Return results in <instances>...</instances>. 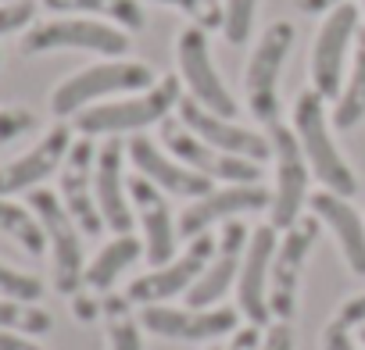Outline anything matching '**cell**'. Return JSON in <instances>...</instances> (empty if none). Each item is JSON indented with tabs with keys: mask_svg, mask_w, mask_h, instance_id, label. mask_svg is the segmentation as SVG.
Instances as JSON below:
<instances>
[{
	"mask_svg": "<svg viewBox=\"0 0 365 350\" xmlns=\"http://www.w3.org/2000/svg\"><path fill=\"white\" fill-rule=\"evenodd\" d=\"M294 26L290 22H272L251 58H247V72H244V93H247V111L269 129L279 122V75L287 65V54L294 47Z\"/></svg>",
	"mask_w": 365,
	"mask_h": 350,
	"instance_id": "obj_4",
	"label": "cell"
},
{
	"mask_svg": "<svg viewBox=\"0 0 365 350\" xmlns=\"http://www.w3.org/2000/svg\"><path fill=\"white\" fill-rule=\"evenodd\" d=\"M308 204H312V215H315L322 226L333 229L347 268H351L354 275H365V222H361V215L347 204V197L329 193V190L312 193Z\"/></svg>",
	"mask_w": 365,
	"mask_h": 350,
	"instance_id": "obj_23",
	"label": "cell"
},
{
	"mask_svg": "<svg viewBox=\"0 0 365 350\" xmlns=\"http://www.w3.org/2000/svg\"><path fill=\"white\" fill-rule=\"evenodd\" d=\"M215 250H219L215 236H208V233L194 236L187 254H179L168 265H161V268H154V272H147V275L129 282V290H125L129 304H143L147 307V304H165V300H172L179 293H190V286L205 275V268L215 258Z\"/></svg>",
	"mask_w": 365,
	"mask_h": 350,
	"instance_id": "obj_10",
	"label": "cell"
},
{
	"mask_svg": "<svg viewBox=\"0 0 365 350\" xmlns=\"http://www.w3.org/2000/svg\"><path fill=\"white\" fill-rule=\"evenodd\" d=\"M336 322H344L347 329L351 325H365V293H358V297H351L344 307H340V314H336Z\"/></svg>",
	"mask_w": 365,
	"mask_h": 350,
	"instance_id": "obj_37",
	"label": "cell"
},
{
	"mask_svg": "<svg viewBox=\"0 0 365 350\" xmlns=\"http://www.w3.org/2000/svg\"><path fill=\"white\" fill-rule=\"evenodd\" d=\"M93 164H97V150H93L90 136L72 143V150H68V157L61 164V204L76 218L83 236H101L104 233V218H101L97 193H93Z\"/></svg>",
	"mask_w": 365,
	"mask_h": 350,
	"instance_id": "obj_14",
	"label": "cell"
},
{
	"mask_svg": "<svg viewBox=\"0 0 365 350\" xmlns=\"http://www.w3.org/2000/svg\"><path fill=\"white\" fill-rule=\"evenodd\" d=\"M0 297L36 304V300L43 297V282H40L36 275H26V272H19V268L0 265Z\"/></svg>",
	"mask_w": 365,
	"mask_h": 350,
	"instance_id": "obj_32",
	"label": "cell"
},
{
	"mask_svg": "<svg viewBox=\"0 0 365 350\" xmlns=\"http://www.w3.org/2000/svg\"><path fill=\"white\" fill-rule=\"evenodd\" d=\"M150 4H165V8L182 11L194 26H201L205 33L222 29V22H226V8L219 4V0H150Z\"/></svg>",
	"mask_w": 365,
	"mask_h": 350,
	"instance_id": "obj_31",
	"label": "cell"
},
{
	"mask_svg": "<svg viewBox=\"0 0 365 350\" xmlns=\"http://www.w3.org/2000/svg\"><path fill=\"white\" fill-rule=\"evenodd\" d=\"M47 51H90L122 58L129 51V36L118 26L93 22L86 15H61L51 22H36L22 36V54H47Z\"/></svg>",
	"mask_w": 365,
	"mask_h": 350,
	"instance_id": "obj_5",
	"label": "cell"
},
{
	"mask_svg": "<svg viewBox=\"0 0 365 350\" xmlns=\"http://www.w3.org/2000/svg\"><path fill=\"white\" fill-rule=\"evenodd\" d=\"M161 139L168 147V154L175 161H182L187 168L208 175L212 183H262V164L258 161H247V157H233L212 143H205L201 136H194L182 122H161Z\"/></svg>",
	"mask_w": 365,
	"mask_h": 350,
	"instance_id": "obj_9",
	"label": "cell"
},
{
	"mask_svg": "<svg viewBox=\"0 0 365 350\" xmlns=\"http://www.w3.org/2000/svg\"><path fill=\"white\" fill-rule=\"evenodd\" d=\"M175 58H179V75H182V83H187V90H190V97L201 104V107H208V111H215V115H222V118H237V100H233V93L226 90V83L219 79V72H215V65H212V51H208V33L201 29V26H187L179 33V40H175Z\"/></svg>",
	"mask_w": 365,
	"mask_h": 350,
	"instance_id": "obj_11",
	"label": "cell"
},
{
	"mask_svg": "<svg viewBox=\"0 0 365 350\" xmlns=\"http://www.w3.org/2000/svg\"><path fill=\"white\" fill-rule=\"evenodd\" d=\"M179 122L187 125L194 136H201L205 143H212V147H219V150H226L233 157H247V161H258V164L272 157L269 136H262L255 129H244V125H237V122L201 107L194 97L179 100Z\"/></svg>",
	"mask_w": 365,
	"mask_h": 350,
	"instance_id": "obj_13",
	"label": "cell"
},
{
	"mask_svg": "<svg viewBox=\"0 0 365 350\" xmlns=\"http://www.w3.org/2000/svg\"><path fill=\"white\" fill-rule=\"evenodd\" d=\"M158 79L150 72V65L143 61H101V65H90L76 75H68L54 97H51V111L58 118H68V115H79L86 111L93 100L101 97H111V93H143L150 90Z\"/></svg>",
	"mask_w": 365,
	"mask_h": 350,
	"instance_id": "obj_3",
	"label": "cell"
},
{
	"mask_svg": "<svg viewBox=\"0 0 365 350\" xmlns=\"http://www.w3.org/2000/svg\"><path fill=\"white\" fill-rule=\"evenodd\" d=\"M143 254V247H140V240L136 236H115L90 265H86V275H83V286L86 290H93V293H108L111 290V282L136 261Z\"/></svg>",
	"mask_w": 365,
	"mask_h": 350,
	"instance_id": "obj_25",
	"label": "cell"
},
{
	"mask_svg": "<svg viewBox=\"0 0 365 350\" xmlns=\"http://www.w3.org/2000/svg\"><path fill=\"white\" fill-rule=\"evenodd\" d=\"M104 314H108V346L111 350H143L140 343V325L129 314V297H104Z\"/></svg>",
	"mask_w": 365,
	"mask_h": 350,
	"instance_id": "obj_28",
	"label": "cell"
},
{
	"mask_svg": "<svg viewBox=\"0 0 365 350\" xmlns=\"http://www.w3.org/2000/svg\"><path fill=\"white\" fill-rule=\"evenodd\" d=\"M182 100V83L175 75L158 79L150 90L125 97V100H111V104H90L86 111L76 115V129L83 136H118V132H140L147 125H158L168 118L172 107H179Z\"/></svg>",
	"mask_w": 365,
	"mask_h": 350,
	"instance_id": "obj_2",
	"label": "cell"
},
{
	"mask_svg": "<svg viewBox=\"0 0 365 350\" xmlns=\"http://www.w3.org/2000/svg\"><path fill=\"white\" fill-rule=\"evenodd\" d=\"M33 125H36L33 111H26V107H0V147L26 136Z\"/></svg>",
	"mask_w": 365,
	"mask_h": 350,
	"instance_id": "obj_33",
	"label": "cell"
},
{
	"mask_svg": "<svg viewBox=\"0 0 365 350\" xmlns=\"http://www.w3.org/2000/svg\"><path fill=\"white\" fill-rule=\"evenodd\" d=\"M140 325L154 336H168V339H187V343H197V339H215V336H226L237 329V311L233 307H165V304H147L140 311Z\"/></svg>",
	"mask_w": 365,
	"mask_h": 350,
	"instance_id": "obj_18",
	"label": "cell"
},
{
	"mask_svg": "<svg viewBox=\"0 0 365 350\" xmlns=\"http://www.w3.org/2000/svg\"><path fill=\"white\" fill-rule=\"evenodd\" d=\"M230 350H262V336H258V325H247L240 332H233V346Z\"/></svg>",
	"mask_w": 365,
	"mask_h": 350,
	"instance_id": "obj_39",
	"label": "cell"
},
{
	"mask_svg": "<svg viewBox=\"0 0 365 350\" xmlns=\"http://www.w3.org/2000/svg\"><path fill=\"white\" fill-rule=\"evenodd\" d=\"M272 204V193L262 183H237L226 190H212L205 197H197L187 211L179 215V236L194 240L201 233H208V226L215 222H233L244 211H262Z\"/></svg>",
	"mask_w": 365,
	"mask_h": 350,
	"instance_id": "obj_15",
	"label": "cell"
},
{
	"mask_svg": "<svg viewBox=\"0 0 365 350\" xmlns=\"http://www.w3.org/2000/svg\"><path fill=\"white\" fill-rule=\"evenodd\" d=\"M365 118V29H358L354 40V65H351V79L336 97L333 107V125L336 129H354Z\"/></svg>",
	"mask_w": 365,
	"mask_h": 350,
	"instance_id": "obj_26",
	"label": "cell"
},
{
	"mask_svg": "<svg viewBox=\"0 0 365 350\" xmlns=\"http://www.w3.org/2000/svg\"><path fill=\"white\" fill-rule=\"evenodd\" d=\"M247 240H251V233H247L244 222H226V229H222V236H219L215 258L208 261L205 275H201V279L190 286V293H187V304H190V307L205 311V307H212L215 300L226 297V290L240 279V265H244Z\"/></svg>",
	"mask_w": 365,
	"mask_h": 350,
	"instance_id": "obj_21",
	"label": "cell"
},
{
	"mask_svg": "<svg viewBox=\"0 0 365 350\" xmlns=\"http://www.w3.org/2000/svg\"><path fill=\"white\" fill-rule=\"evenodd\" d=\"M322 350H354V343H351V329L344 325V322H329L326 325V332H322Z\"/></svg>",
	"mask_w": 365,
	"mask_h": 350,
	"instance_id": "obj_35",
	"label": "cell"
},
{
	"mask_svg": "<svg viewBox=\"0 0 365 350\" xmlns=\"http://www.w3.org/2000/svg\"><path fill=\"white\" fill-rule=\"evenodd\" d=\"M0 350H40L26 332H11V329H0Z\"/></svg>",
	"mask_w": 365,
	"mask_h": 350,
	"instance_id": "obj_38",
	"label": "cell"
},
{
	"mask_svg": "<svg viewBox=\"0 0 365 350\" xmlns=\"http://www.w3.org/2000/svg\"><path fill=\"white\" fill-rule=\"evenodd\" d=\"M279 229L272 226H258L247 240L244 250V265H240V279H237V300L240 311L251 318V325H269L272 311H269V272H272V258L279 247Z\"/></svg>",
	"mask_w": 365,
	"mask_h": 350,
	"instance_id": "obj_16",
	"label": "cell"
},
{
	"mask_svg": "<svg viewBox=\"0 0 365 350\" xmlns=\"http://www.w3.org/2000/svg\"><path fill=\"white\" fill-rule=\"evenodd\" d=\"M33 15H36L33 0H11V4H0V36L19 33L22 26L33 22Z\"/></svg>",
	"mask_w": 365,
	"mask_h": 350,
	"instance_id": "obj_34",
	"label": "cell"
},
{
	"mask_svg": "<svg viewBox=\"0 0 365 350\" xmlns=\"http://www.w3.org/2000/svg\"><path fill=\"white\" fill-rule=\"evenodd\" d=\"M54 318L26 300H11V297H0V329H11V332H26V336H43L51 332Z\"/></svg>",
	"mask_w": 365,
	"mask_h": 350,
	"instance_id": "obj_29",
	"label": "cell"
},
{
	"mask_svg": "<svg viewBox=\"0 0 365 350\" xmlns=\"http://www.w3.org/2000/svg\"><path fill=\"white\" fill-rule=\"evenodd\" d=\"M43 8L54 15H97L125 33H140L147 22L140 0H43Z\"/></svg>",
	"mask_w": 365,
	"mask_h": 350,
	"instance_id": "obj_24",
	"label": "cell"
},
{
	"mask_svg": "<svg viewBox=\"0 0 365 350\" xmlns=\"http://www.w3.org/2000/svg\"><path fill=\"white\" fill-rule=\"evenodd\" d=\"M358 18L361 11L351 4H340L326 15L319 36H315V47H312V90L322 93L326 100H336L340 97V72H344V61L358 40Z\"/></svg>",
	"mask_w": 365,
	"mask_h": 350,
	"instance_id": "obj_12",
	"label": "cell"
},
{
	"mask_svg": "<svg viewBox=\"0 0 365 350\" xmlns=\"http://www.w3.org/2000/svg\"><path fill=\"white\" fill-rule=\"evenodd\" d=\"M0 233L11 236V240H19L22 250L33 254V258H40V254L47 250V233H43L40 218H36L33 211H26V208L4 201V197H0Z\"/></svg>",
	"mask_w": 365,
	"mask_h": 350,
	"instance_id": "obj_27",
	"label": "cell"
},
{
	"mask_svg": "<svg viewBox=\"0 0 365 350\" xmlns=\"http://www.w3.org/2000/svg\"><path fill=\"white\" fill-rule=\"evenodd\" d=\"M340 4H347V0H297V8H301L304 15H329V11L340 8Z\"/></svg>",
	"mask_w": 365,
	"mask_h": 350,
	"instance_id": "obj_40",
	"label": "cell"
},
{
	"mask_svg": "<svg viewBox=\"0 0 365 350\" xmlns=\"http://www.w3.org/2000/svg\"><path fill=\"white\" fill-rule=\"evenodd\" d=\"M262 350H294V332H290V325H287V322H276V325L269 329Z\"/></svg>",
	"mask_w": 365,
	"mask_h": 350,
	"instance_id": "obj_36",
	"label": "cell"
},
{
	"mask_svg": "<svg viewBox=\"0 0 365 350\" xmlns=\"http://www.w3.org/2000/svg\"><path fill=\"white\" fill-rule=\"evenodd\" d=\"M361 339H365V325H361Z\"/></svg>",
	"mask_w": 365,
	"mask_h": 350,
	"instance_id": "obj_42",
	"label": "cell"
},
{
	"mask_svg": "<svg viewBox=\"0 0 365 350\" xmlns=\"http://www.w3.org/2000/svg\"><path fill=\"white\" fill-rule=\"evenodd\" d=\"M361 11H365V0H361Z\"/></svg>",
	"mask_w": 365,
	"mask_h": 350,
	"instance_id": "obj_44",
	"label": "cell"
},
{
	"mask_svg": "<svg viewBox=\"0 0 365 350\" xmlns=\"http://www.w3.org/2000/svg\"><path fill=\"white\" fill-rule=\"evenodd\" d=\"M322 222L315 215H301L279 240L276 258H272V272H269V311L279 322H290L297 311V290H301V272L304 261L319 240Z\"/></svg>",
	"mask_w": 365,
	"mask_h": 350,
	"instance_id": "obj_8",
	"label": "cell"
},
{
	"mask_svg": "<svg viewBox=\"0 0 365 350\" xmlns=\"http://www.w3.org/2000/svg\"><path fill=\"white\" fill-rule=\"evenodd\" d=\"M122 157L125 147L111 136L101 150H97V164H93V193H97V208L104 226L115 236H129L133 229V208H129V186L122 179Z\"/></svg>",
	"mask_w": 365,
	"mask_h": 350,
	"instance_id": "obj_22",
	"label": "cell"
},
{
	"mask_svg": "<svg viewBox=\"0 0 365 350\" xmlns=\"http://www.w3.org/2000/svg\"><path fill=\"white\" fill-rule=\"evenodd\" d=\"M269 143L276 157V190L269 204V218H272L269 226L287 233L308 204V157L297 143V132L279 122L269 125Z\"/></svg>",
	"mask_w": 365,
	"mask_h": 350,
	"instance_id": "obj_7",
	"label": "cell"
},
{
	"mask_svg": "<svg viewBox=\"0 0 365 350\" xmlns=\"http://www.w3.org/2000/svg\"><path fill=\"white\" fill-rule=\"evenodd\" d=\"M72 150V132L68 125H54L29 154L0 164V197H11V193H22V190H36L43 179H51V175L65 164Z\"/></svg>",
	"mask_w": 365,
	"mask_h": 350,
	"instance_id": "obj_19",
	"label": "cell"
},
{
	"mask_svg": "<svg viewBox=\"0 0 365 350\" xmlns=\"http://www.w3.org/2000/svg\"><path fill=\"white\" fill-rule=\"evenodd\" d=\"M294 132H297V143L308 157V168L312 175L329 190V193H340V197H354L358 193V179L351 164L344 161V154L336 150L333 136H329V122H326V97L315 93V90H304L294 104Z\"/></svg>",
	"mask_w": 365,
	"mask_h": 350,
	"instance_id": "obj_1",
	"label": "cell"
},
{
	"mask_svg": "<svg viewBox=\"0 0 365 350\" xmlns=\"http://www.w3.org/2000/svg\"><path fill=\"white\" fill-rule=\"evenodd\" d=\"M0 4H11V0H0Z\"/></svg>",
	"mask_w": 365,
	"mask_h": 350,
	"instance_id": "obj_43",
	"label": "cell"
},
{
	"mask_svg": "<svg viewBox=\"0 0 365 350\" xmlns=\"http://www.w3.org/2000/svg\"><path fill=\"white\" fill-rule=\"evenodd\" d=\"M125 150H129V161L136 164V171L143 175V179H150L158 190H165V193L197 201V197H205V193L215 190L208 175L187 168L182 161H175V157H168V154H161L147 136H133Z\"/></svg>",
	"mask_w": 365,
	"mask_h": 350,
	"instance_id": "obj_20",
	"label": "cell"
},
{
	"mask_svg": "<svg viewBox=\"0 0 365 350\" xmlns=\"http://www.w3.org/2000/svg\"><path fill=\"white\" fill-rule=\"evenodd\" d=\"M72 311H76V318H79V322H93V318H97V300H90V297L76 293V297H72Z\"/></svg>",
	"mask_w": 365,
	"mask_h": 350,
	"instance_id": "obj_41",
	"label": "cell"
},
{
	"mask_svg": "<svg viewBox=\"0 0 365 350\" xmlns=\"http://www.w3.org/2000/svg\"><path fill=\"white\" fill-rule=\"evenodd\" d=\"M29 211L40 218L43 233H47V247L54 254V286L65 297H76L83 290V240H79V226L76 218L65 211L61 197H54L51 190H33L29 193Z\"/></svg>",
	"mask_w": 365,
	"mask_h": 350,
	"instance_id": "obj_6",
	"label": "cell"
},
{
	"mask_svg": "<svg viewBox=\"0 0 365 350\" xmlns=\"http://www.w3.org/2000/svg\"><path fill=\"white\" fill-rule=\"evenodd\" d=\"M255 15H258V0H226V22L222 33L233 47H244L255 33Z\"/></svg>",
	"mask_w": 365,
	"mask_h": 350,
	"instance_id": "obj_30",
	"label": "cell"
},
{
	"mask_svg": "<svg viewBox=\"0 0 365 350\" xmlns=\"http://www.w3.org/2000/svg\"><path fill=\"white\" fill-rule=\"evenodd\" d=\"M125 186H129V201H133L136 218H140V229H143V258H147L154 268H161V265L172 261V254H175V236H179V226L172 222L165 190H158L150 179H143L140 171L133 175Z\"/></svg>",
	"mask_w": 365,
	"mask_h": 350,
	"instance_id": "obj_17",
	"label": "cell"
}]
</instances>
